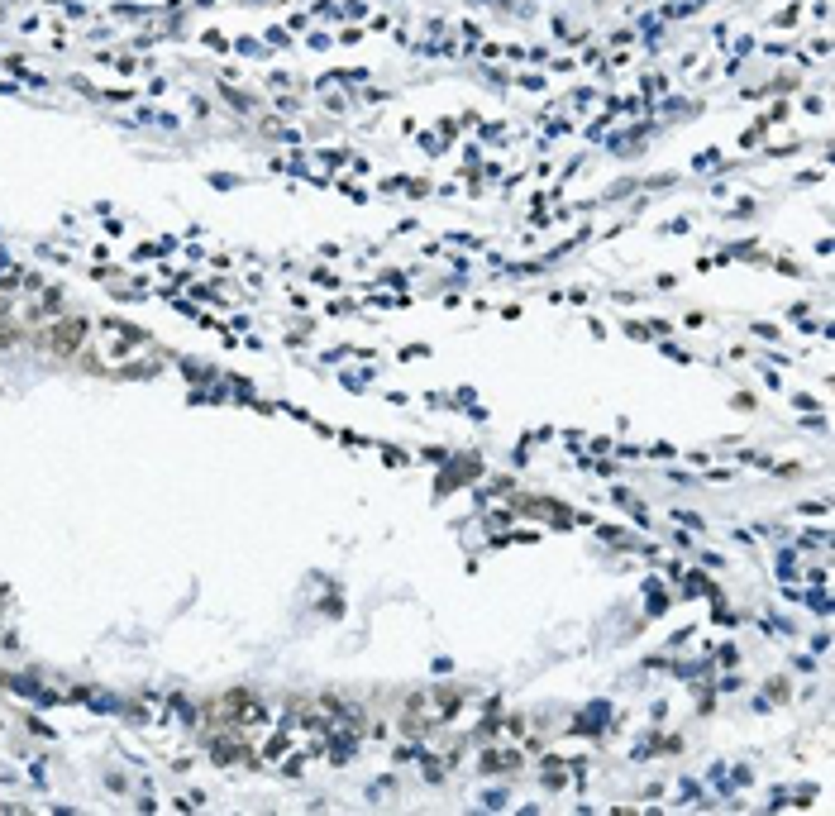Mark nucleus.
<instances>
[{"label":"nucleus","mask_w":835,"mask_h":816,"mask_svg":"<svg viewBox=\"0 0 835 816\" xmlns=\"http://www.w3.org/2000/svg\"><path fill=\"white\" fill-rule=\"evenodd\" d=\"M77 339H81L77 325H62V329H53V334H48V344H53L57 354H67V344H77Z\"/></svg>","instance_id":"obj_1"}]
</instances>
